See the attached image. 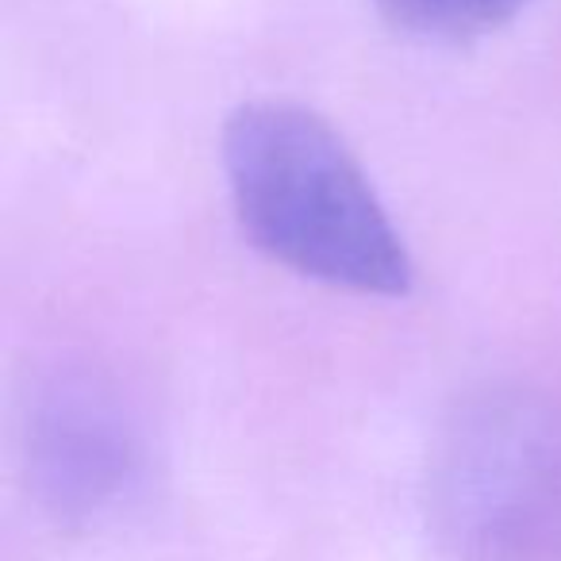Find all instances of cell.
Returning a JSON list of instances; mask_svg holds the SVG:
<instances>
[{"label":"cell","instance_id":"3957f363","mask_svg":"<svg viewBox=\"0 0 561 561\" xmlns=\"http://www.w3.org/2000/svg\"><path fill=\"white\" fill-rule=\"evenodd\" d=\"M392 27L420 39H477L496 32L527 0H374Z\"/></svg>","mask_w":561,"mask_h":561},{"label":"cell","instance_id":"7a4b0ae2","mask_svg":"<svg viewBox=\"0 0 561 561\" xmlns=\"http://www.w3.org/2000/svg\"><path fill=\"white\" fill-rule=\"evenodd\" d=\"M427 512L454 561H561V408L527 392L461 408L431 458Z\"/></svg>","mask_w":561,"mask_h":561},{"label":"cell","instance_id":"6da1fadb","mask_svg":"<svg viewBox=\"0 0 561 561\" xmlns=\"http://www.w3.org/2000/svg\"><path fill=\"white\" fill-rule=\"evenodd\" d=\"M234 216L300 277L362 297H404L412 257L335 127L293 101H250L224 127Z\"/></svg>","mask_w":561,"mask_h":561}]
</instances>
